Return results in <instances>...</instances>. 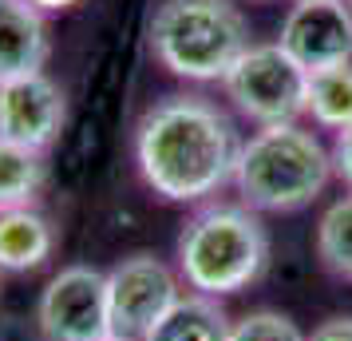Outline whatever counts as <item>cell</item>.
<instances>
[{"mask_svg": "<svg viewBox=\"0 0 352 341\" xmlns=\"http://www.w3.org/2000/svg\"><path fill=\"white\" fill-rule=\"evenodd\" d=\"M234 119L198 92L155 99L135 123V167L166 203H210L234 183L241 155Z\"/></svg>", "mask_w": 352, "mask_h": 341, "instance_id": "6da1fadb", "label": "cell"}, {"mask_svg": "<svg viewBox=\"0 0 352 341\" xmlns=\"http://www.w3.org/2000/svg\"><path fill=\"white\" fill-rule=\"evenodd\" d=\"M178 278L194 293L230 298L250 290L270 266V230L241 203H202L175 242Z\"/></svg>", "mask_w": 352, "mask_h": 341, "instance_id": "7a4b0ae2", "label": "cell"}, {"mask_svg": "<svg viewBox=\"0 0 352 341\" xmlns=\"http://www.w3.org/2000/svg\"><path fill=\"white\" fill-rule=\"evenodd\" d=\"M333 179V151L317 139V131L301 123L257 127L238 155L234 187L241 207L257 214H293L324 195Z\"/></svg>", "mask_w": 352, "mask_h": 341, "instance_id": "3957f363", "label": "cell"}, {"mask_svg": "<svg viewBox=\"0 0 352 341\" xmlns=\"http://www.w3.org/2000/svg\"><path fill=\"white\" fill-rule=\"evenodd\" d=\"M250 44V24L234 0H162L151 17L155 60L186 83L226 80Z\"/></svg>", "mask_w": 352, "mask_h": 341, "instance_id": "277c9868", "label": "cell"}, {"mask_svg": "<svg viewBox=\"0 0 352 341\" xmlns=\"http://www.w3.org/2000/svg\"><path fill=\"white\" fill-rule=\"evenodd\" d=\"M222 87L241 119H250L257 127L297 123V115H305L309 72L277 40L273 44H250L238 56V64L226 72Z\"/></svg>", "mask_w": 352, "mask_h": 341, "instance_id": "5b68a950", "label": "cell"}, {"mask_svg": "<svg viewBox=\"0 0 352 341\" xmlns=\"http://www.w3.org/2000/svg\"><path fill=\"white\" fill-rule=\"evenodd\" d=\"M36 322L44 341H103L111 338V298H107V274L72 262L60 266L48 278V286L40 293Z\"/></svg>", "mask_w": 352, "mask_h": 341, "instance_id": "8992f818", "label": "cell"}, {"mask_svg": "<svg viewBox=\"0 0 352 341\" xmlns=\"http://www.w3.org/2000/svg\"><path fill=\"white\" fill-rule=\"evenodd\" d=\"M107 298H111L115 338L143 341L155 322L182 298V282L162 258L139 250L107 270Z\"/></svg>", "mask_w": 352, "mask_h": 341, "instance_id": "52a82bcc", "label": "cell"}, {"mask_svg": "<svg viewBox=\"0 0 352 341\" xmlns=\"http://www.w3.org/2000/svg\"><path fill=\"white\" fill-rule=\"evenodd\" d=\"M67 119V96L64 87L36 72L20 80H0V139L44 155Z\"/></svg>", "mask_w": 352, "mask_h": 341, "instance_id": "ba28073f", "label": "cell"}, {"mask_svg": "<svg viewBox=\"0 0 352 341\" xmlns=\"http://www.w3.org/2000/svg\"><path fill=\"white\" fill-rule=\"evenodd\" d=\"M277 44L305 68H336L352 60V8L344 0H293Z\"/></svg>", "mask_w": 352, "mask_h": 341, "instance_id": "9c48e42d", "label": "cell"}, {"mask_svg": "<svg viewBox=\"0 0 352 341\" xmlns=\"http://www.w3.org/2000/svg\"><path fill=\"white\" fill-rule=\"evenodd\" d=\"M48 24L28 0H0V80L36 76L48 64Z\"/></svg>", "mask_w": 352, "mask_h": 341, "instance_id": "30bf717a", "label": "cell"}, {"mask_svg": "<svg viewBox=\"0 0 352 341\" xmlns=\"http://www.w3.org/2000/svg\"><path fill=\"white\" fill-rule=\"evenodd\" d=\"M56 254V227L36 207L0 211V274H32Z\"/></svg>", "mask_w": 352, "mask_h": 341, "instance_id": "8fae6325", "label": "cell"}, {"mask_svg": "<svg viewBox=\"0 0 352 341\" xmlns=\"http://www.w3.org/2000/svg\"><path fill=\"white\" fill-rule=\"evenodd\" d=\"M230 318L218 306V298L206 293H182L175 306L162 313L155 329L143 341H230Z\"/></svg>", "mask_w": 352, "mask_h": 341, "instance_id": "7c38bea8", "label": "cell"}, {"mask_svg": "<svg viewBox=\"0 0 352 341\" xmlns=\"http://www.w3.org/2000/svg\"><path fill=\"white\" fill-rule=\"evenodd\" d=\"M305 115H313V123L324 131H349L352 127V60L336 68L309 72L305 87Z\"/></svg>", "mask_w": 352, "mask_h": 341, "instance_id": "4fadbf2b", "label": "cell"}, {"mask_svg": "<svg viewBox=\"0 0 352 341\" xmlns=\"http://www.w3.org/2000/svg\"><path fill=\"white\" fill-rule=\"evenodd\" d=\"M317 258L340 282H352V191L324 207L317 223Z\"/></svg>", "mask_w": 352, "mask_h": 341, "instance_id": "5bb4252c", "label": "cell"}, {"mask_svg": "<svg viewBox=\"0 0 352 341\" xmlns=\"http://www.w3.org/2000/svg\"><path fill=\"white\" fill-rule=\"evenodd\" d=\"M44 155L0 139V211L8 207H32L36 191L44 187Z\"/></svg>", "mask_w": 352, "mask_h": 341, "instance_id": "9a60e30c", "label": "cell"}, {"mask_svg": "<svg viewBox=\"0 0 352 341\" xmlns=\"http://www.w3.org/2000/svg\"><path fill=\"white\" fill-rule=\"evenodd\" d=\"M230 341H309V333L281 309H254L230 325Z\"/></svg>", "mask_w": 352, "mask_h": 341, "instance_id": "2e32d148", "label": "cell"}, {"mask_svg": "<svg viewBox=\"0 0 352 341\" xmlns=\"http://www.w3.org/2000/svg\"><path fill=\"white\" fill-rule=\"evenodd\" d=\"M333 175L352 191V127L340 131L333 143Z\"/></svg>", "mask_w": 352, "mask_h": 341, "instance_id": "e0dca14e", "label": "cell"}, {"mask_svg": "<svg viewBox=\"0 0 352 341\" xmlns=\"http://www.w3.org/2000/svg\"><path fill=\"white\" fill-rule=\"evenodd\" d=\"M309 341H352V318H329V322H320Z\"/></svg>", "mask_w": 352, "mask_h": 341, "instance_id": "ac0fdd59", "label": "cell"}, {"mask_svg": "<svg viewBox=\"0 0 352 341\" xmlns=\"http://www.w3.org/2000/svg\"><path fill=\"white\" fill-rule=\"evenodd\" d=\"M32 8H40V12H64V8H72V4H80V0H28Z\"/></svg>", "mask_w": 352, "mask_h": 341, "instance_id": "d6986e66", "label": "cell"}, {"mask_svg": "<svg viewBox=\"0 0 352 341\" xmlns=\"http://www.w3.org/2000/svg\"><path fill=\"white\" fill-rule=\"evenodd\" d=\"M103 341H127V338H115V333H111V338H103Z\"/></svg>", "mask_w": 352, "mask_h": 341, "instance_id": "ffe728a7", "label": "cell"}, {"mask_svg": "<svg viewBox=\"0 0 352 341\" xmlns=\"http://www.w3.org/2000/svg\"><path fill=\"white\" fill-rule=\"evenodd\" d=\"M0 290H4V274H0Z\"/></svg>", "mask_w": 352, "mask_h": 341, "instance_id": "44dd1931", "label": "cell"}, {"mask_svg": "<svg viewBox=\"0 0 352 341\" xmlns=\"http://www.w3.org/2000/svg\"><path fill=\"white\" fill-rule=\"evenodd\" d=\"M344 4H349V8H352V0H344Z\"/></svg>", "mask_w": 352, "mask_h": 341, "instance_id": "7402d4cb", "label": "cell"}]
</instances>
